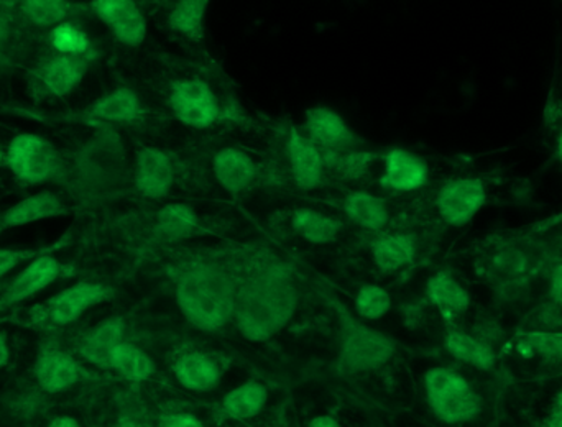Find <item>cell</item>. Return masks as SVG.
Returning a JSON list of instances; mask_svg holds the SVG:
<instances>
[{
    "label": "cell",
    "instance_id": "cell-4",
    "mask_svg": "<svg viewBox=\"0 0 562 427\" xmlns=\"http://www.w3.org/2000/svg\"><path fill=\"white\" fill-rule=\"evenodd\" d=\"M79 173L92 190L109 191L122 183L127 173L124 144L114 132L95 135L79 157Z\"/></svg>",
    "mask_w": 562,
    "mask_h": 427
},
{
    "label": "cell",
    "instance_id": "cell-40",
    "mask_svg": "<svg viewBox=\"0 0 562 427\" xmlns=\"http://www.w3.org/2000/svg\"><path fill=\"white\" fill-rule=\"evenodd\" d=\"M548 301L562 307V261L551 268L548 277Z\"/></svg>",
    "mask_w": 562,
    "mask_h": 427
},
{
    "label": "cell",
    "instance_id": "cell-33",
    "mask_svg": "<svg viewBox=\"0 0 562 427\" xmlns=\"http://www.w3.org/2000/svg\"><path fill=\"white\" fill-rule=\"evenodd\" d=\"M432 415L446 425H465L482 413V398L474 389L429 405Z\"/></svg>",
    "mask_w": 562,
    "mask_h": 427
},
{
    "label": "cell",
    "instance_id": "cell-9",
    "mask_svg": "<svg viewBox=\"0 0 562 427\" xmlns=\"http://www.w3.org/2000/svg\"><path fill=\"white\" fill-rule=\"evenodd\" d=\"M112 291L94 281H79L49 297L46 316L56 326H69L92 307L111 300Z\"/></svg>",
    "mask_w": 562,
    "mask_h": 427
},
{
    "label": "cell",
    "instance_id": "cell-16",
    "mask_svg": "<svg viewBox=\"0 0 562 427\" xmlns=\"http://www.w3.org/2000/svg\"><path fill=\"white\" fill-rule=\"evenodd\" d=\"M35 379L43 392L56 395L79 382L81 369L75 357L65 350L46 349L36 359Z\"/></svg>",
    "mask_w": 562,
    "mask_h": 427
},
{
    "label": "cell",
    "instance_id": "cell-20",
    "mask_svg": "<svg viewBox=\"0 0 562 427\" xmlns=\"http://www.w3.org/2000/svg\"><path fill=\"white\" fill-rule=\"evenodd\" d=\"M178 383L190 392L206 393L216 389L223 379V370L214 357L204 352L183 353L173 366Z\"/></svg>",
    "mask_w": 562,
    "mask_h": 427
},
{
    "label": "cell",
    "instance_id": "cell-14",
    "mask_svg": "<svg viewBox=\"0 0 562 427\" xmlns=\"http://www.w3.org/2000/svg\"><path fill=\"white\" fill-rule=\"evenodd\" d=\"M429 180V167L425 158L406 148H392L383 160L382 184L396 193L422 190Z\"/></svg>",
    "mask_w": 562,
    "mask_h": 427
},
{
    "label": "cell",
    "instance_id": "cell-34",
    "mask_svg": "<svg viewBox=\"0 0 562 427\" xmlns=\"http://www.w3.org/2000/svg\"><path fill=\"white\" fill-rule=\"evenodd\" d=\"M469 389H472L469 380L448 367H435L425 373V393L428 405L458 395Z\"/></svg>",
    "mask_w": 562,
    "mask_h": 427
},
{
    "label": "cell",
    "instance_id": "cell-41",
    "mask_svg": "<svg viewBox=\"0 0 562 427\" xmlns=\"http://www.w3.org/2000/svg\"><path fill=\"white\" fill-rule=\"evenodd\" d=\"M161 427H204L203 422L190 413H173L161 419Z\"/></svg>",
    "mask_w": 562,
    "mask_h": 427
},
{
    "label": "cell",
    "instance_id": "cell-19",
    "mask_svg": "<svg viewBox=\"0 0 562 427\" xmlns=\"http://www.w3.org/2000/svg\"><path fill=\"white\" fill-rule=\"evenodd\" d=\"M125 323L122 317H108L95 324L79 344V353L86 362L111 369V357L114 350L124 342Z\"/></svg>",
    "mask_w": 562,
    "mask_h": 427
},
{
    "label": "cell",
    "instance_id": "cell-32",
    "mask_svg": "<svg viewBox=\"0 0 562 427\" xmlns=\"http://www.w3.org/2000/svg\"><path fill=\"white\" fill-rule=\"evenodd\" d=\"M128 382H145L155 373V362L144 349L122 342L111 357V369Z\"/></svg>",
    "mask_w": 562,
    "mask_h": 427
},
{
    "label": "cell",
    "instance_id": "cell-28",
    "mask_svg": "<svg viewBox=\"0 0 562 427\" xmlns=\"http://www.w3.org/2000/svg\"><path fill=\"white\" fill-rule=\"evenodd\" d=\"M344 213L352 224L370 232H380L389 225L390 210L382 198L367 191H356L344 200Z\"/></svg>",
    "mask_w": 562,
    "mask_h": 427
},
{
    "label": "cell",
    "instance_id": "cell-30",
    "mask_svg": "<svg viewBox=\"0 0 562 427\" xmlns=\"http://www.w3.org/2000/svg\"><path fill=\"white\" fill-rule=\"evenodd\" d=\"M207 7L206 0H181L170 10L168 25L177 35L201 42L206 35Z\"/></svg>",
    "mask_w": 562,
    "mask_h": 427
},
{
    "label": "cell",
    "instance_id": "cell-46",
    "mask_svg": "<svg viewBox=\"0 0 562 427\" xmlns=\"http://www.w3.org/2000/svg\"><path fill=\"white\" fill-rule=\"evenodd\" d=\"M10 36V20L7 19L5 13L0 12V48L5 45Z\"/></svg>",
    "mask_w": 562,
    "mask_h": 427
},
{
    "label": "cell",
    "instance_id": "cell-27",
    "mask_svg": "<svg viewBox=\"0 0 562 427\" xmlns=\"http://www.w3.org/2000/svg\"><path fill=\"white\" fill-rule=\"evenodd\" d=\"M269 403V390L260 382H246L226 393L223 398V412L227 418L247 422L256 418Z\"/></svg>",
    "mask_w": 562,
    "mask_h": 427
},
{
    "label": "cell",
    "instance_id": "cell-47",
    "mask_svg": "<svg viewBox=\"0 0 562 427\" xmlns=\"http://www.w3.org/2000/svg\"><path fill=\"white\" fill-rule=\"evenodd\" d=\"M557 155H558V160H560L561 165H562V128L560 131V134H558V138H557Z\"/></svg>",
    "mask_w": 562,
    "mask_h": 427
},
{
    "label": "cell",
    "instance_id": "cell-22",
    "mask_svg": "<svg viewBox=\"0 0 562 427\" xmlns=\"http://www.w3.org/2000/svg\"><path fill=\"white\" fill-rule=\"evenodd\" d=\"M445 349L448 350L452 359L472 367L479 372H491L497 367V349L488 346L472 333L459 329L449 330L445 337Z\"/></svg>",
    "mask_w": 562,
    "mask_h": 427
},
{
    "label": "cell",
    "instance_id": "cell-21",
    "mask_svg": "<svg viewBox=\"0 0 562 427\" xmlns=\"http://www.w3.org/2000/svg\"><path fill=\"white\" fill-rule=\"evenodd\" d=\"M88 71V63L81 56L59 55L49 59L38 72L42 88L53 98H65L71 94Z\"/></svg>",
    "mask_w": 562,
    "mask_h": 427
},
{
    "label": "cell",
    "instance_id": "cell-13",
    "mask_svg": "<svg viewBox=\"0 0 562 427\" xmlns=\"http://www.w3.org/2000/svg\"><path fill=\"white\" fill-rule=\"evenodd\" d=\"M61 274V263L55 257L42 255L26 263L10 281L0 296V307L15 306L52 286Z\"/></svg>",
    "mask_w": 562,
    "mask_h": 427
},
{
    "label": "cell",
    "instance_id": "cell-26",
    "mask_svg": "<svg viewBox=\"0 0 562 427\" xmlns=\"http://www.w3.org/2000/svg\"><path fill=\"white\" fill-rule=\"evenodd\" d=\"M291 227L307 244L329 245L339 237L342 224L333 215L311 207H300L291 215Z\"/></svg>",
    "mask_w": 562,
    "mask_h": 427
},
{
    "label": "cell",
    "instance_id": "cell-43",
    "mask_svg": "<svg viewBox=\"0 0 562 427\" xmlns=\"http://www.w3.org/2000/svg\"><path fill=\"white\" fill-rule=\"evenodd\" d=\"M10 356H12V352H10L9 339H7L5 334L0 333V369H3L10 362Z\"/></svg>",
    "mask_w": 562,
    "mask_h": 427
},
{
    "label": "cell",
    "instance_id": "cell-25",
    "mask_svg": "<svg viewBox=\"0 0 562 427\" xmlns=\"http://www.w3.org/2000/svg\"><path fill=\"white\" fill-rule=\"evenodd\" d=\"M91 117L109 124H128L142 115V102L137 92L117 88L99 98L89 109Z\"/></svg>",
    "mask_w": 562,
    "mask_h": 427
},
{
    "label": "cell",
    "instance_id": "cell-38",
    "mask_svg": "<svg viewBox=\"0 0 562 427\" xmlns=\"http://www.w3.org/2000/svg\"><path fill=\"white\" fill-rule=\"evenodd\" d=\"M530 329L562 330V307L544 301L531 314Z\"/></svg>",
    "mask_w": 562,
    "mask_h": 427
},
{
    "label": "cell",
    "instance_id": "cell-15",
    "mask_svg": "<svg viewBox=\"0 0 562 427\" xmlns=\"http://www.w3.org/2000/svg\"><path fill=\"white\" fill-rule=\"evenodd\" d=\"M256 160L247 151L236 147H226L214 155L213 173L217 184L226 193H244L252 187L257 178Z\"/></svg>",
    "mask_w": 562,
    "mask_h": 427
},
{
    "label": "cell",
    "instance_id": "cell-18",
    "mask_svg": "<svg viewBox=\"0 0 562 427\" xmlns=\"http://www.w3.org/2000/svg\"><path fill=\"white\" fill-rule=\"evenodd\" d=\"M425 293L429 303L446 319H454L471 310V293L451 271L441 270L431 274L426 281Z\"/></svg>",
    "mask_w": 562,
    "mask_h": 427
},
{
    "label": "cell",
    "instance_id": "cell-1",
    "mask_svg": "<svg viewBox=\"0 0 562 427\" xmlns=\"http://www.w3.org/2000/svg\"><path fill=\"white\" fill-rule=\"evenodd\" d=\"M300 304L296 281L283 265L259 268L237 288L234 319L249 342H269L286 329Z\"/></svg>",
    "mask_w": 562,
    "mask_h": 427
},
{
    "label": "cell",
    "instance_id": "cell-2",
    "mask_svg": "<svg viewBox=\"0 0 562 427\" xmlns=\"http://www.w3.org/2000/svg\"><path fill=\"white\" fill-rule=\"evenodd\" d=\"M237 288L239 283L220 265L200 263L180 274L175 297L194 329L216 333L233 323Z\"/></svg>",
    "mask_w": 562,
    "mask_h": 427
},
{
    "label": "cell",
    "instance_id": "cell-45",
    "mask_svg": "<svg viewBox=\"0 0 562 427\" xmlns=\"http://www.w3.org/2000/svg\"><path fill=\"white\" fill-rule=\"evenodd\" d=\"M46 427H81V425H79L78 419L72 418V416H56Z\"/></svg>",
    "mask_w": 562,
    "mask_h": 427
},
{
    "label": "cell",
    "instance_id": "cell-24",
    "mask_svg": "<svg viewBox=\"0 0 562 427\" xmlns=\"http://www.w3.org/2000/svg\"><path fill=\"white\" fill-rule=\"evenodd\" d=\"M530 251L517 244L502 245L492 251L487 258L488 277L492 283H504V281L520 280L530 277L531 271Z\"/></svg>",
    "mask_w": 562,
    "mask_h": 427
},
{
    "label": "cell",
    "instance_id": "cell-37",
    "mask_svg": "<svg viewBox=\"0 0 562 427\" xmlns=\"http://www.w3.org/2000/svg\"><path fill=\"white\" fill-rule=\"evenodd\" d=\"M52 45L59 55L82 56L88 53L91 42L88 35L71 23H61L52 30Z\"/></svg>",
    "mask_w": 562,
    "mask_h": 427
},
{
    "label": "cell",
    "instance_id": "cell-6",
    "mask_svg": "<svg viewBox=\"0 0 562 427\" xmlns=\"http://www.w3.org/2000/svg\"><path fill=\"white\" fill-rule=\"evenodd\" d=\"M487 200V187L481 178L459 177L442 184L436 196V211L446 225L461 228L481 214Z\"/></svg>",
    "mask_w": 562,
    "mask_h": 427
},
{
    "label": "cell",
    "instance_id": "cell-31",
    "mask_svg": "<svg viewBox=\"0 0 562 427\" xmlns=\"http://www.w3.org/2000/svg\"><path fill=\"white\" fill-rule=\"evenodd\" d=\"M520 356L547 363H562V330L528 329L515 340Z\"/></svg>",
    "mask_w": 562,
    "mask_h": 427
},
{
    "label": "cell",
    "instance_id": "cell-42",
    "mask_svg": "<svg viewBox=\"0 0 562 427\" xmlns=\"http://www.w3.org/2000/svg\"><path fill=\"white\" fill-rule=\"evenodd\" d=\"M544 427H562V389L554 396L553 405L544 419Z\"/></svg>",
    "mask_w": 562,
    "mask_h": 427
},
{
    "label": "cell",
    "instance_id": "cell-39",
    "mask_svg": "<svg viewBox=\"0 0 562 427\" xmlns=\"http://www.w3.org/2000/svg\"><path fill=\"white\" fill-rule=\"evenodd\" d=\"M35 251L20 250V248H0V278L15 270L19 265L33 260Z\"/></svg>",
    "mask_w": 562,
    "mask_h": 427
},
{
    "label": "cell",
    "instance_id": "cell-35",
    "mask_svg": "<svg viewBox=\"0 0 562 427\" xmlns=\"http://www.w3.org/2000/svg\"><path fill=\"white\" fill-rule=\"evenodd\" d=\"M356 311L362 319L379 321L392 310V296L379 284H362L356 294Z\"/></svg>",
    "mask_w": 562,
    "mask_h": 427
},
{
    "label": "cell",
    "instance_id": "cell-12",
    "mask_svg": "<svg viewBox=\"0 0 562 427\" xmlns=\"http://www.w3.org/2000/svg\"><path fill=\"white\" fill-rule=\"evenodd\" d=\"M286 158L291 177L300 190L313 191L324 181L323 150L304 132L291 128L286 138Z\"/></svg>",
    "mask_w": 562,
    "mask_h": 427
},
{
    "label": "cell",
    "instance_id": "cell-7",
    "mask_svg": "<svg viewBox=\"0 0 562 427\" xmlns=\"http://www.w3.org/2000/svg\"><path fill=\"white\" fill-rule=\"evenodd\" d=\"M170 108L175 117L191 128H210L221 115L216 92L201 79H181L171 86Z\"/></svg>",
    "mask_w": 562,
    "mask_h": 427
},
{
    "label": "cell",
    "instance_id": "cell-8",
    "mask_svg": "<svg viewBox=\"0 0 562 427\" xmlns=\"http://www.w3.org/2000/svg\"><path fill=\"white\" fill-rule=\"evenodd\" d=\"M304 131L327 154H347L362 145V138L347 124L346 119L327 105H314L304 112Z\"/></svg>",
    "mask_w": 562,
    "mask_h": 427
},
{
    "label": "cell",
    "instance_id": "cell-3",
    "mask_svg": "<svg viewBox=\"0 0 562 427\" xmlns=\"http://www.w3.org/2000/svg\"><path fill=\"white\" fill-rule=\"evenodd\" d=\"M396 344L392 337L352 317L340 324L337 370L342 375H362L376 372L395 357Z\"/></svg>",
    "mask_w": 562,
    "mask_h": 427
},
{
    "label": "cell",
    "instance_id": "cell-44",
    "mask_svg": "<svg viewBox=\"0 0 562 427\" xmlns=\"http://www.w3.org/2000/svg\"><path fill=\"white\" fill-rule=\"evenodd\" d=\"M307 427H344L340 425L337 419H334L333 416H316V418L311 419L310 425Z\"/></svg>",
    "mask_w": 562,
    "mask_h": 427
},
{
    "label": "cell",
    "instance_id": "cell-11",
    "mask_svg": "<svg viewBox=\"0 0 562 427\" xmlns=\"http://www.w3.org/2000/svg\"><path fill=\"white\" fill-rule=\"evenodd\" d=\"M134 183L148 200H164L173 190L175 167L170 155L157 147H144L135 157Z\"/></svg>",
    "mask_w": 562,
    "mask_h": 427
},
{
    "label": "cell",
    "instance_id": "cell-23",
    "mask_svg": "<svg viewBox=\"0 0 562 427\" xmlns=\"http://www.w3.org/2000/svg\"><path fill=\"white\" fill-rule=\"evenodd\" d=\"M372 261L385 274L405 270L416 257V240L409 234H383L372 244Z\"/></svg>",
    "mask_w": 562,
    "mask_h": 427
},
{
    "label": "cell",
    "instance_id": "cell-29",
    "mask_svg": "<svg viewBox=\"0 0 562 427\" xmlns=\"http://www.w3.org/2000/svg\"><path fill=\"white\" fill-rule=\"evenodd\" d=\"M200 228L196 211L187 204H167L158 211L155 231L164 240L178 241L190 238Z\"/></svg>",
    "mask_w": 562,
    "mask_h": 427
},
{
    "label": "cell",
    "instance_id": "cell-17",
    "mask_svg": "<svg viewBox=\"0 0 562 427\" xmlns=\"http://www.w3.org/2000/svg\"><path fill=\"white\" fill-rule=\"evenodd\" d=\"M66 214V204L58 194L52 191L32 194L23 198L19 203L10 206L5 213L0 214V231L25 227L48 218L61 217Z\"/></svg>",
    "mask_w": 562,
    "mask_h": 427
},
{
    "label": "cell",
    "instance_id": "cell-36",
    "mask_svg": "<svg viewBox=\"0 0 562 427\" xmlns=\"http://www.w3.org/2000/svg\"><path fill=\"white\" fill-rule=\"evenodd\" d=\"M22 12L35 25L55 29L65 23L68 5L61 0H26L22 3Z\"/></svg>",
    "mask_w": 562,
    "mask_h": 427
},
{
    "label": "cell",
    "instance_id": "cell-5",
    "mask_svg": "<svg viewBox=\"0 0 562 427\" xmlns=\"http://www.w3.org/2000/svg\"><path fill=\"white\" fill-rule=\"evenodd\" d=\"M5 161L13 177L29 184L52 180L61 165L52 142L35 134H22L12 138L7 148Z\"/></svg>",
    "mask_w": 562,
    "mask_h": 427
},
{
    "label": "cell",
    "instance_id": "cell-10",
    "mask_svg": "<svg viewBox=\"0 0 562 427\" xmlns=\"http://www.w3.org/2000/svg\"><path fill=\"white\" fill-rule=\"evenodd\" d=\"M92 9L122 45L137 48L147 38V19L132 0H95Z\"/></svg>",
    "mask_w": 562,
    "mask_h": 427
}]
</instances>
